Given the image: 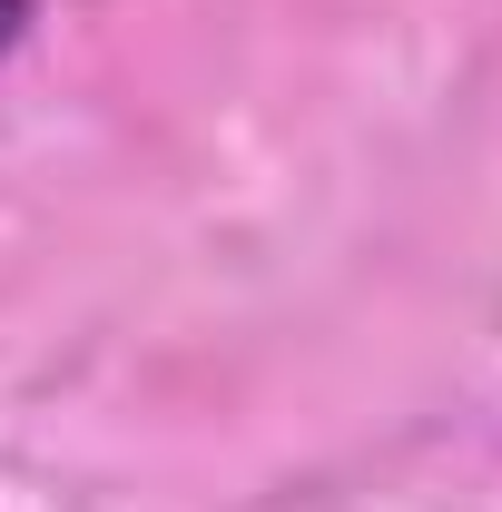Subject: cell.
Masks as SVG:
<instances>
[{"label":"cell","instance_id":"cell-1","mask_svg":"<svg viewBox=\"0 0 502 512\" xmlns=\"http://www.w3.org/2000/svg\"><path fill=\"white\" fill-rule=\"evenodd\" d=\"M30 10H40V0H0V50H10V40L30 30Z\"/></svg>","mask_w":502,"mask_h":512}]
</instances>
